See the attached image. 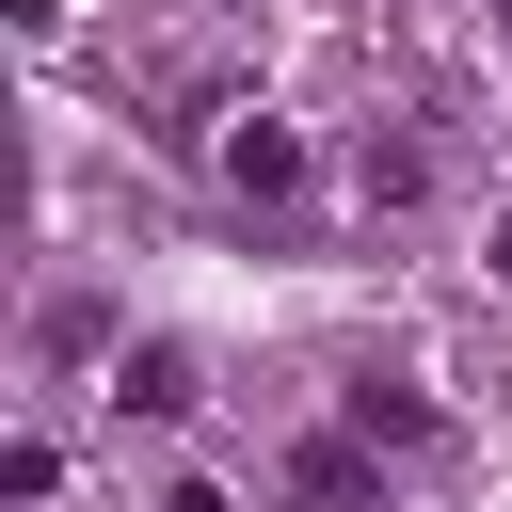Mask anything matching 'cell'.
Instances as JSON below:
<instances>
[{"label": "cell", "instance_id": "cell-4", "mask_svg": "<svg viewBox=\"0 0 512 512\" xmlns=\"http://www.w3.org/2000/svg\"><path fill=\"white\" fill-rule=\"evenodd\" d=\"M160 512H224V496H208V480H176V496H160Z\"/></svg>", "mask_w": 512, "mask_h": 512}, {"label": "cell", "instance_id": "cell-1", "mask_svg": "<svg viewBox=\"0 0 512 512\" xmlns=\"http://www.w3.org/2000/svg\"><path fill=\"white\" fill-rule=\"evenodd\" d=\"M224 176H240V192L272 208V192H304V144H288L272 112H240V128H224Z\"/></svg>", "mask_w": 512, "mask_h": 512}, {"label": "cell", "instance_id": "cell-5", "mask_svg": "<svg viewBox=\"0 0 512 512\" xmlns=\"http://www.w3.org/2000/svg\"><path fill=\"white\" fill-rule=\"evenodd\" d=\"M496 272H512V224H496Z\"/></svg>", "mask_w": 512, "mask_h": 512}, {"label": "cell", "instance_id": "cell-2", "mask_svg": "<svg viewBox=\"0 0 512 512\" xmlns=\"http://www.w3.org/2000/svg\"><path fill=\"white\" fill-rule=\"evenodd\" d=\"M112 400H128V416H176V400H192V352H128V384H112Z\"/></svg>", "mask_w": 512, "mask_h": 512}, {"label": "cell", "instance_id": "cell-3", "mask_svg": "<svg viewBox=\"0 0 512 512\" xmlns=\"http://www.w3.org/2000/svg\"><path fill=\"white\" fill-rule=\"evenodd\" d=\"M288 480H304V512H352V496H368V448H304Z\"/></svg>", "mask_w": 512, "mask_h": 512}]
</instances>
